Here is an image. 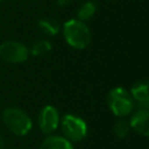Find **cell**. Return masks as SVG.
Wrapping results in <instances>:
<instances>
[{"mask_svg":"<svg viewBox=\"0 0 149 149\" xmlns=\"http://www.w3.org/2000/svg\"><path fill=\"white\" fill-rule=\"evenodd\" d=\"M1 120L6 128L17 136L27 135L33 127L30 116L23 109L19 107H7L2 111Z\"/></svg>","mask_w":149,"mask_h":149,"instance_id":"6da1fadb","label":"cell"},{"mask_svg":"<svg viewBox=\"0 0 149 149\" xmlns=\"http://www.w3.org/2000/svg\"><path fill=\"white\" fill-rule=\"evenodd\" d=\"M63 35L68 44L74 49H85L91 42L88 27L78 19H71L64 23Z\"/></svg>","mask_w":149,"mask_h":149,"instance_id":"7a4b0ae2","label":"cell"},{"mask_svg":"<svg viewBox=\"0 0 149 149\" xmlns=\"http://www.w3.org/2000/svg\"><path fill=\"white\" fill-rule=\"evenodd\" d=\"M107 105L111 112L119 118L132 114L135 108V101L130 92H128L123 87H114L108 92Z\"/></svg>","mask_w":149,"mask_h":149,"instance_id":"3957f363","label":"cell"},{"mask_svg":"<svg viewBox=\"0 0 149 149\" xmlns=\"http://www.w3.org/2000/svg\"><path fill=\"white\" fill-rule=\"evenodd\" d=\"M61 129L63 133V137H65L69 142H80L85 139L87 134L86 122L73 114H65L61 121Z\"/></svg>","mask_w":149,"mask_h":149,"instance_id":"277c9868","label":"cell"},{"mask_svg":"<svg viewBox=\"0 0 149 149\" xmlns=\"http://www.w3.org/2000/svg\"><path fill=\"white\" fill-rule=\"evenodd\" d=\"M29 57V49L17 41H5L0 44V58L7 63H23Z\"/></svg>","mask_w":149,"mask_h":149,"instance_id":"5b68a950","label":"cell"},{"mask_svg":"<svg viewBox=\"0 0 149 149\" xmlns=\"http://www.w3.org/2000/svg\"><path fill=\"white\" fill-rule=\"evenodd\" d=\"M59 121H61V118H59V113L58 111L51 106V105H48V106H44L40 114H38V118H37V123H38V128L40 130L45 134V135H50L52 134L59 126Z\"/></svg>","mask_w":149,"mask_h":149,"instance_id":"8992f818","label":"cell"},{"mask_svg":"<svg viewBox=\"0 0 149 149\" xmlns=\"http://www.w3.org/2000/svg\"><path fill=\"white\" fill-rule=\"evenodd\" d=\"M129 125L137 134L149 137V109L139 108L135 111L130 116Z\"/></svg>","mask_w":149,"mask_h":149,"instance_id":"52a82bcc","label":"cell"},{"mask_svg":"<svg viewBox=\"0 0 149 149\" xmlns=\"http://www.w3.org/2000/svg\"><path fill=\"white\" fill-rule=\"evenodd\" d=\"M130 94L135 102L139 104V108H144L149 105V80L136 81L132 88Z\"/></svg>","mask_w":149,"mask_h":149,"instance_id":"ba28073f","label":"cell"},{"mask_svg":"<svg viewBox=\"0 0 149 149\" xmlns=\"http://www.w3.org/2000/svg\"><path fill=\"white\" fill-rule=\"evenodd\" d=\"M38 149H73V147L72 143L69 142L65 137L50 135L41 143Z\"/></svg>","mask_w":149,"mask_h":149,"instance_id":"9c48e42d","label":"cell"},{"mask_svg":"<svg viewBox=\"0 0 149 149\" xmlns=\"http://www.w3.org/2000/svg\"><path fill=\"white\" fill-rule=\"evenodd\" d=\"M37 26H38V29H40L43 34H45V35H48V36H54V35L58 34V31H59V29H61L58 22H57L56 20L51 19V17L41 19V20L38 21Z\"/></svg>","mask_w":149,"mask_h":149,"instance_id":"30bf717a","label":"cell"},{"mask_svg":"<svg viewBox=\"0 0 149 149\" xmlns=\"http://www.w3.org/2000/svg\"><path fill=\"white\" fill-rule=\"evenodd\" d=\"M95 10H97V6H95L94 2H92V1H86V2L81 3L80 7H79L78 10H77L78 20H80V21H83V22L90 20V19L94 15Z\"/></svg>","mask_w":149,"mask_h":149,"instance_id":"8fae6325","label":"cell"},{"mask_svg":"<svg viewBox=\"0 0 149 149\" xmlns=\"http://www.w3.org/2000/svg\"><path fill=\"white\" fill-rule=\"evenodd\" d=\"M51 50V43L48 41V40H37L33 43L30 50H29V54H31L33 56H44L47 55L49 51Z\"/></svg>","mask_w":149,"mask_h":149,"instance_id":"7c38bea8","label":"cell"},{"mask_svg":"<svg viewBox=\"0 0 149 149\" xmlns=\"http://www.w3.org/2000/svg\"><path fill=\"white\" fill-rule=\"evenodd\" d=\"M130 125H129V121L120 118L115 123H114V127H113V130H114V134L116 135V137L119 139H125L127 137V135L129 134V130H130Z\"/></svg>","mask_w":149,"mask_h":149,"instance_id":"4fadbf2b","label":"cell"},{"mask_svg":"<svg viewBox=\"0 0 149 149\" xmlns=\"http://www.w3.org/2000/svg\"><path fill=\"white\" fill-rule=\"evenodd\" d=\"M71 2H72V0H56V3L58 6H66Z\"/></svg>","mask_w":149,"mask_h":149,"instance_id":"5bb4252c","label":"cell"},{"mask_svg":"<svg viewBox=\"0 0 149 149\" xmlns=\"http://www.w3.org/2000/svg\"><path fill=\"white\" fill-rule=\"evenodd\" d=\"M0 149H5V141L1 135H0Z\"/></svg>","mask_w":149,"mask_h":149,"instance_id":"9a60e30c","label":"cell"},{"mask_svg":"<svg viewBox=\"0 0 149 149\" xmlns=\"http://www.w3.org/2000/svg\"><path fill=\"white\" fill-rule=\"evenodd\" d=\"M144 108H147V109H149V105H148V106H147V107H144Z\"/></svg>","mask_w":149,"mask_h":149,"instance_id":"2e32d148","label":"cell"},{"mask_svg":"<svg viewBox=\"0 0 149 149\" xmlns=\"http://www.w3.org/2000/svg\"><path fill=\"white\" fill-rule=\"evenodd\" d=\"M0 1H2V0H0Z\"/></svg>","mask_w":149,"mask_h":149,"instance_id":"e0dca14e","label":"cell"},{"mask_svg":"<svg viewBox=\"0 0 149 149\" xmlns=\"http://www.w3.org/2000/svg\"><path fill=\"white\" fill-rule=\"evenodd\" d=\"M148 149H149V148H148Z\"/></svg>","mask_w":149,"mask_h":149,"instance_id":"ac0fdd59","label":"cell"}]
</instances>
